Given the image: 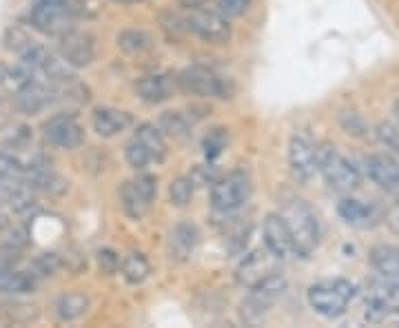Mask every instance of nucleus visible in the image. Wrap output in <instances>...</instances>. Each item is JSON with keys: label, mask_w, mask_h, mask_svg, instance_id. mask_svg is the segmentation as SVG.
<instances>
[{"label": "nucleus", "mask_w": 399, "mask_h": 328, "mask_svg": "<svg viewBox=\"0 0 399 328\" xmlns=\"http://www.w3.org/2000/svg\"><path fill=\"white\" fill-rule=\"evenodd\" d=\"M280 216L289 226L295 255L309 257L315 251V246L319 244V222H317L315 211L306 205V200L291 196L282 205Z\"/></svg>", "instance_id": "nucleus-1"}, {"label": "nucleus", "mask_w": 399, "mask_h": 328, "mask_svg": "<svg viewBox=\"0 0 399 328\" xmlns=\"http://www.w3.org/2000/svg\"><path fill=\"white\" fill-rule=\"evenodd\" d=\"M357 295V286L348 279H322L306 291L309 307L326 320H337L346 313L350 300Z\"/></svg>", "instance_id": "nucleus-2"}, {"label": "nucleus", "mask_w": 399, "mask_h": 328, "mask_svg": "<svg viewBox=\"0 0 399 328\" xmlns=\"http://www.w3.org/2000/svg\"><path fill=\"white\" fill-rule=\"evenodd\" d=\"M176 85L182 94L196 96V98H231L235 87L229 78L220 76L211 67L204 64H191L187 69H182L176 76Z\"/></svg>", "instance_id": "nucleus-3"}, {"label": "nucleus", "mask_w": 399, "mask_h": 328, "mask_svg": "<svg viewBox=\"0 0 399 328\" xmlns=\"http://www.w3.org/2000/svg\"><path fill=\"white\" fill-rule=\"evenodd\" d=\"M319 157V173L324 182L337 191V193H353L362 187V173L344 153H339L335 146H322L317 149Z\"/></svg>", "instance_id": "nucleus-4"}, {"label": "nucleus", "mask_w": 399, "mask_h": 328, "mask_svg": "<svg viewBox=\"0 0 399 328\" xmlns=\"http://www.w3.org/2000/svg\"><path fill=\"white\" fill-rule=\"evenodd\" d=\"M251 193H253V184L246 171H231L222 178H215L211 184V207L215 213H235L239 207H244Z\"/></svg>", "instance_id": "nucleus-5"}, {"label": "nucleus", "mask_w": 399, "mask_h": 328, "mask_svg": "<svg viewBox=\"0 0 399 328\" xmlns=\"http://www.w3.org/2000/svg\"><path fill=\"white\" fill-rule=\"evenodd\" d=\"M29 22L33 29L44 33V36L58 38L65 31L76 27L74 25L76 16L60 3H53V0H36V5H33L29 14Z\"/></svg>", "instance_id": "nucleus-6"}, {"label": "nucleus", "mask_w": 399, "mask_h": 328, "mask_svg": "<svg viewBox=\"0 0 399 328\" xmlns=\"http://www.w3.org/2000/svg\"><path fill=\"white\" fill-rule=\"evenodd\" d=\"M284 291H287V279L275 270L266 279H262L260 284L248 288V295L242 302V318L248 322L260 320L269 309H273V304L282 297Z\"/></svg>", "instance_id": "nucleus-7"}, {"label": "nucleus", "mask_w": 399, "mask_h": 328, "mask_svg": "<svg viewBox=\"0 0 399 328\" xmlns=\"http://www.w3.org/2000/svg\"><path fill=\"white\" fill-rule=\"evenodd\" d=\"M289 171L298 184H311L319 173L317 146L302 133L291 135L289 140Z\"/></svg>", "instance_id": "nucleus-8"}, {"label": "nucleus", "mask_w": 399, "mask_h": 328, "mask_svg": "<svg viewBox=\"0 0 399 328\" xmlns=\"http://www.w3.org/2000/svg\"><path fill=\"white\" fill-rule=\"evenodd\" d=\"M187 31L196 33L204 42L211 44H224L231 40V25L224 16H220L215 9L198 7L187 14Z\"/></svg>", "instance_id": "nucleus-9"}, {"label": "nucleus", "mask_w": 399, "mask_h": 328, "mask_svg": "<svg viewBox=\"0 0 399 328\" xmlns=\"http://www.w3.org/2000/svg\"><path fill=\"white\" fill-rule=\"evenodd\" d=\"M42 138L56 149H78L85 142V129L74 113H56L42 122Z\"/></svg>", "instance_id": "nucleus-10"}, {"label": "nucleus", "mask_w": 399, "mask_h": 328, "mask_svg": "<svg viewBox=\"0 0 399 328\" xmlns=\"http://www.w3.org/2000/svg\"><path fill=\"white\" fill-rule=\"evenodd\" d=\"M397 284L386 277H373L366 288H364V307H366V318L371 322H380L386 315H391L397 307Z\"/></svg>", "instance_id": "nucleus-11"}, {"label": "nucleus", "mask_w": 399, "mask_h": 328, "mask_svg": "<svg viewBox=\"0 0 399 328\" xmlns=\"http://www.w3.org/2000/svg\"><path fill=\"white\" fill-rule=\"evenodd\" d=\"M364 173L384 193L399 200V157L389 153H371L362 160Z\"/></svg>", "instance_id": "nucleus-12"}, {"label": "nucleus", "mask_w": 399, "mask_h": 328, "mask_svg": "<svg viewBox=\"0 0 399 328\" xmlns=\"http://www.w3.org/2000/svg\"><path fill=\"white\" fill-rule=\"evenodd\" d=\"M56 40H58V53L74 69H83V67H89L96 60V40L91 33L74 27Z\"/></svg>", "instance_id": "nucleus-13"}, {"label": "nucleus", "mask_w": 399, "mask_h": 328, "mask_svg": "<svg viewBox=\"0 0 399 328\" xmlns=\"http://www.w3.org/2000/svg\"><path fill=\"white\" fill-rule=\"evenodd\" d=\"M275 264H278V259L273 257L266 248H264V251H262V248H255V251H251L248 255H244L242 262L237 264L235 282L244 288L255 286V284H260L262 279H266L269 275L275 273V270H278Z\"/></svg>", "instance_id": "nucleus-14"}, {"label": "nucleus", "mask_w": 399, "mask_h": 328, "mask_svg": "<svg viewBox=\"0 0 399 328\" xmlns=\"http://www.w3.org/2000/svg\"><path fill=\"white\" fill-rule=\"evenodd\" d=\"M262 235H264V248L278 262H287L291 255H295L293 237L280 213H269L264 218V222H262Z\"/></svg>", "instance_id": "nucleus-15"}, {"label": "nucleus", "mask_w": 399, "mask_h": 328, "mask_svg": "<svg viewBox=\"0 0 399 328\" xmlns=\"http://www.w3.org/2000/svg\"><path fill=\"white\" fill-rule=\"evenodd\" d=\"M56 103V89L53 85L44 80H33L31 85L14 92V100L11 105L22 116H36L42 109H47L49 105Z\"/></svg>", "instance_id": "nucleus-16"}, {"label": "nucleus", "mask_w": 399, "mask_h": 328, "mask_svg": "<svg viewBox=\"0 0 399 328\" xmlns=\"http://www.w3.org/2000/svg\"><path fill=\"white\" fill-rule=\"evenodd\" d=\"M173 89H178L173 76L164 74H146L140 76L133 83V92L144 105H162L173 96Z\"/></svg>", "instance_id": "nucleus-17"}, {"label": "nucleus", "mask_w": 399, "mask_h": 328, "mask_svg": "<svg viewBox=\"0 0 399 328\" xmlns=\"http://www.w3.org/2000/svg\"><path fill=\"white\" fill-rule=\"evenodd\" d=\"M25 182L44 196H65L69 191V180L62 178L58 171H53L49 164H31L25 166Z\"/></svg>", "instance_id": "nucleus-18"}, {"label": "nucleus", "mask_w": 399, "mask_h": 328, "mask_svg": "<svg viewBox=\"0 0 399 328\" xmlns=\"http://www.w3.org/2000/svg\"><path fill=\"white\" fill-rule=\"evenodd\" d=\"M200 242V233L196 229V224L191 222H178L169 233L167 240V255L171 262L182 264L193 255L196 246Z\"/></svg>", "instance_id": "nucleus-19"}, {"label": "nucleus", "mask_w": 399, "mask_h": 328, "mask_svg": "<svg viewBox=\"0 0 399 328\" xmlns=\"http://www.w3.org/2000/svg\"><path fill=\"white\" fill-rule=\"evenodd\" d=\"M337 213L353 229H373V226H377L382 220L380 211L373 205H366V202H359L355 198L341 200L337 205Z\"/></svg>", "instance_id": "nucleus-20"}, {"label": "nucleus", "mask_w": 399, "mask_h": 328, "mask_svg": "<svg viewBox=\"0 0 399 328\" xmlns=\"http://www.w3.org/2000/svg\"><path fill=\"white\" fill-rule=\"evenodd\" d=\"M133 124L131 113L113 109V107H98L91 113V127L102 138H113V135H120L122 131H127Z\"/></svg>", "instance_id": "nucleus-21"}, {"label": "nucleus", "mask_w": 399, "mask_h": 328, "mask_svg": "<svg viewBox=\"0 0 399 328\" xmlns=\"http://www.w3.org/2000/svg\"><path fill=\"white\" fill-rule=\"evenodd\" d=\"M368 262L380 277H386L399 284V246L375 244L368 251Z\"/></svg>", "instance_id": "nucleus-22"}, {"label": "nucleus", "mask_w": 399, "mask_h": 328, "mask_svg": "<svg viewBox=\"0 0 399 328\" xmlns=\"http://www.w3.org/2000/svg\"><path fill=\"white\" fill-rule=\"evenodd\" d=\"M40 277L33 270H18V268H5L0 270V293L3 295H25L38 286Z\"/></svg>", "instance_id": "nucleus-23"}, {"label": "nucleus", "mask_w": 399, "mask_h": 328, "mask_svg": "<svg viewBox=\"0 0 399 328\" xmlns=\"http://www.w3.org/2000/svg\"><path fill=\"white\" fill-rule=\"evenodd\" d=\"M133 135L144 144V149L149 151V155H151V160H153V162L162 164V162L167 160V155H169V144H167L164 133L158 129V124L142 122V124H138V129H135Z\"/></svg>", "instance_id": "nucleus-24"}, {"label": "nucleus", "mask_w": 399, "mask_h": 328, "mask_svg": "<svg viewBox=\"0 0 399 328\" xmlns=\"http://www.w3.org/2000/svg\"><path fill=\"white\" fill-rule=\"evenodd\" d=\"M89 309V295L83 291H69L53 302V313L60 322H74L83 318Z\"/></svg>", "instance_id": "nucleus-25"}, {"label": "nucleus", "mask_w": 399, "mask_h": 328, "mask_svg": "<svg viewBox=\"0 0 399 328\" xmlns=\"http://www.w3.org/2000/svg\"><path fill=\"white\" fill-rule=\"evenodd\" d=\"M120 202H122V211L127 213L131 220H142L151 209V202L146 200L131 180L122 182L120 187Z\"/></svg>", "instance_id": "nucleus-26"}, {"label": "nucleus", "mask_w": 399, "mask_h": 328, "mask_svg": "<svg viewBox=\"0 0 399 328\" xmlns=\"http://www.w3.org/2000/svg\"><path fill=\"white\" fill-rule=\"evenodd\" d=\"M120 273L129 284H142L151 273V264H149V259L144 257V253L129 251L120 259Z\"/></svg>", "instance_id": "nucleus-27"}, {"label": "nucleus", "mask_w": 399, "mask_h": 328, "mask_svg": "<svg viewBox=\"0 0 399 328\" xmlns=\"http://www.w3.org/2000/svg\"><path fill=\"white\" fill-rule=\"evenodd\" d=\"M158 129L164 133V138L187 140L191 135V120L182 111H162L158 120Z\"/></svg>", "instance_id": "nucleus-28"}, {"label": "nucleus", "mask_w": 399, "mask_h": 328, "mask_svg": "<svg viewBox=\"0 0 399 328\" xmlns=\"http://www.w3.org/2000/svg\"><path fill=\"white\" fill-rule=\"evenodd\" d=\"M118 47L129 55H142L153 49V38L142 29H122L118 33Z\"/></svg>", "instance_id": "nucleus-29"}, {"label": "nucleus", "mask_w": 399, "mask_h": 328, "mask_svg": "<svg viewBox=\"0 0 399 328\" xmlns=\"http://www.w3.org/2000/svg\"><path fill=\"white\" fill-rule=\"evenodd\" d=\"M193 189H196V184H193V180L191 178H176L173 182L169 184V202H171V207H187L191 198H193Z\"/></svg>", "instance_id": "nucleus-30"}, {"label": "nucleus", "mask_w": 399, "mask_h": 328, "mask_svg": "<svg viewBox=\"0 0 399 328\" xmlns=\"http://www.w3.org/2000/svg\"><path fill=\"white\" fill-rule=\"evenodd\" d=\"M124 160L129 162V166L131 169H135V171H142V169L146 166V164H151L153 160H151V155H149V151L144 149V144L135 138H133L124 144Z\"/></svg>", "instance_id": "nucleus-31"}, {"label": "nucleus", "mask_w": 399, "mask_h": 328, "mask_svg": "<svg viewBox=\"0 0 399 328\" xmlns=\"http://www.w3.org/2000/svg\"><path fill=\"white\" fill-rule=\"evenodd\" d=\"M22 178H25V164L14 155L0 153V182H11V180Z\"/></svg>", "instance_id": "nucleus-32"}, {"label": "nucleus", "mask_w": 399, "mask_h": 328, "mask_svg": "<svg viewBox=\"0 0 399 328\" xmlns=\"http://www.w3.org/2000/svg\"><path fill=\"white\" fill-rule=\"evenodd\" d=\"M377 140L399 157V122H382L377 127Z\"/></svg>", "instance_id": "nucleus-33"}, {"label": "nucleus", "mask_w": 399, "mask_h": 328, "mask_svg": "<svg viewBox=\"0 0 399 328\" xmlns=\"http://www.w3.org/2000/svg\"><path fill=\"white\" fill-rule=\"evenodd\" d=\"M31 40H33V38L29 36V31H27L25 27H20V25L9 27L7 33H5V38H3L5 47H7L9 51H16V53H20L22 49H25Z\"/></svg>", "instance_id": "nucleus-34"}, {"label": "nucleus", "mask_w": 399, "mask_h": 328, "mask_svg": "<svg viewBox=\"0 0 399 328\" xmlns=\"http://www.w3.org/2000/svg\"><path fill=\"white\" fill-rule=\"evenodd\" d=\"M60 266H62V259L56 255V253H40L36 259H33L31 270H33V273H36L38 277H49V275H53Z\"/></svg>", "instance_id": "nucleus-35"}, {"label": "nucleus", "mask_w": 399, "mask_h": 328, "mask_svg": "<svg viewBox=\"0 0 399 328\" xmlns=\"http://www.w3.org/2000/svg\"><path fill=\"white\" fill-rule=\"evenodd\" d=\"M251 7V0H215V11L226 20L244 16Z\"/></svg>", "instance_id": "nucleus-36"}, {"label": "nucleus", "mask_w": 399, "mask_h": 328, "mask_svg": "<svg viewBox=\"0 0 399 328\" xmlns=\"http://www.w3.org/2000/svg\"><path fill=\"white\" fill-rule=\"evenodd\" d=\"M96 262H98V268L107 275H113L120 270V255L113 251V248H100L96 253Z\"/></svg>", "instance_id": "nucleus-37"}, {"label": "nucleus", "mask_w": 399, "mask_h": 328, "mask_svg": "<svg viewBox=\"0 0 399 328\" xmlns=\"http://www.w3.org/2000/svg\"><path fill=\"white\" fill-rule=\"evenodd\" d=\"M7 311V318L14 320L16 324H27V322H33L38 318V311L36 307H29V304H9L5 307Z\"/></svg>", "instance_id": "nucleus-38"}, {"label": "nucleus", "mask_w": 399, "mask_h": 328, "mask_svg": "<svg viewBox=\"0 0 399 328\" xmlns=\"http://www.w3.org/2000/svg\"><path fill=\"white\" fill-rule=\"evenodd\" d=\"M224 144H226V133L224 129H213L207 138H204V153H207L209 160H215L222 149H224Z\"/></svg>", "instance_id": "nucleus-39"}, {"label": "nucleus", "mask_w": 399, "mask_h": 328, "mask_svg": "<svg viewBox=\"0 0 399 328\" xmlns=\"http://www.w3.org/2000/svg\"><path fill=\"white\" fill-rule=\"evenodd\" d=\"M131 182H133L135 189H138L140 193L153 205V200H155V196H158V180H155L151 173H140L138 178H133Z\"/></svg>", "instance_id": "nucleus-40"}, {"label": "nucleus", "mask_w": 399, "mask_h": 328, "mask_svg": "<svg viewBox=\"0 0 399 328\" xmlns=\"http://www.w3.org/2000/svg\"><path fill=\"white\" fill-rule=\"evenodd\" d=\"M341 127L346 129V133H353V135H364V131H366V124H364V120L357 116L355 111H346V113H341Z\"/></svg>", "instance_id": "nucleus-41"}, {"label": "nucleus", "mask_w": 399, "mask_h": 328, "mask_svg": "<svg viewBox=\"0 0 399 328\" xmlns=\"http://www.w3.org/2000/svg\"><path fill=\"white\" fill-rule=\"evenodd\" d=\"M386 222L391 224V229H393L395 233H399V202L389 211V218H386Z\"/></svg>", "instance_id": "nucleus-42"}, {"label": "nucleus", "mask_w": 399, "mask_h": 328, "mask_svg": "<svg viewBox=\"0 0 399 328\" xmlns=\"http://www.w3.org/2000/svg\"><path fill=\"white\" fill-rule=\"evenodd\" d=\"M207 5V0H180V7H185V9H198V7H204Z\"/></svg>", "instance_id": "nucleus-43"}, {"label": "nucleus", "mask_w": 399, "mask_h": 328, "mask_svg": "<svg viewBox=\"0 0 399 328\" xmlns=\"http://www.w3.org/2000/svg\"><path fill=\"white\" fill-rule=\"evenodd\" d=\"M113 3H122V5H131V3H142V0H113Z\"/></svg>", "instance_id": "nucleus-44"}, {"label": "nucleus", "mask_w": 399, "mask_h": 328, "mask_svg": "<svg viewBox=\"0 0 399 328\" xmlns=\"http://www.w3.org/2000/svg\"><path fill=\"white\" fill-rule=\"evenodd\" d=\"M5 76H7V69L3 64H0V83H5Z\"/></svg>", "instance_id": "nucleus-45"}, {"label": "nucleus", "mask_w": 399, "mask_h": 328, "mask_svg": "<svg viewBox=\"0 0 399 328\" xmlns=\"http://www.w3.org/2000/svg\"><path fill=\"white\" fill-rule=\"evenodd\" d=\"M395 118H397V122H399V100L395 103Z\"/></svg>", "instance_id": "nucleus-46"}]
</instances>
